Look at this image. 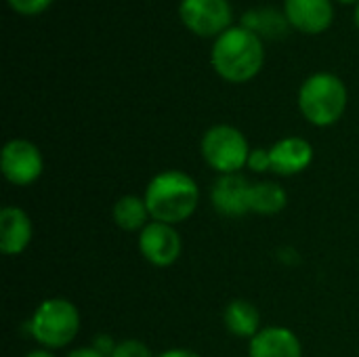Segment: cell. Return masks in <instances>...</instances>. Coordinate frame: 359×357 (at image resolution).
<instances>
[{
	"mask_svg": "<svg viewBox=\"0 0 359 357\" xmlns=\"http://www.w3.org/2000/svg\"><path fill=\"white\" fill-rule=\"evenodd\" d=\"M242 27L250 29L252 34H257L261 40L263 38H269V40H276V38H282L288 34L290 23L284 15V11H278L273 6H257V8H248L244 15H242V21H240Z\"/></svg>",
	"mask_w": 359,
	"mask_h": 357,
	"instance_id": "cell-14",
	"label": "cell"
},
{
	"mask_svg": "<svg viewBox=\"0 0 359 357\" xmlns=\"http://www.w3.org/2000/svg\"><path fill=\"white\" fill-rule=\"evenodd\" d=\"M179 19L200 38H219L233 27V8L229 0H181Z\"/></svg>",
	"mask_w": 359,
	"mask_h": 357,
	"instance_id": "cell-6",
	"label": "cell"
},
{
	"mask_svg": "<svg viewBox=\"0 0 359 357\" xmlns=\"http://www.w3.org/2000/svg\"><path fill=\"white\" fill-rule=\"evenodd\" d=\"M200 151L204 162L215 173L233 175L246 168L252 149L240 128L231 124H215L202 135Z\"/></svg>",
	"mask_w": 359,
	"mask_h": 357,
	"instance_id": "cell-5",
	"label": "cell"
},
{
	"mask_svg": "<svg viewBox=\"0 0 359 357\" xmlns=\"http://www.w3.org/2000/svg\"><path fill=\"white\" fill-rule=\"evenodd\" d=\"M154 357H202L200 353H196V351H191V349H183V347H175V349H166V351H162V353H158V356Z\"/></svg>",
	"mask_w": 359,
	"mask_h": 357,
	"instance_id": "cell-22",
	"label": "cell"
},
{
	"mask_svg": "<svg viewBox=\"0 0 359 357\" xmlns=\"http://www.w3.org/2000/svg\"><path fill=\"white\" fill-rule=\"evenodd\" d=\"M223 322L227 332L238 339H255L261 332V314L246 299H233L223 311Z\"/></svg>",
	"mask_w": 359,
	"mask_h": 357,
	"instance_id": "cell-15",
	"label": "cell"
},
{
	"mask_svg": "<svg viewBox=\"0 0 359 357\" xmlns=\"http://www.w3.org/2000/svg\"><path fill=\"white\" fill-rule=\"evenodd\" d=\"M210 65L225 82H250L265 65V42L250 29L233 25L215 38L210 48Z\"/></svg>",
	"mask_w": 359,
	"mask_h": 357,
	"instance_id": "cell-1",
	"label": "cell"
},
{
	"mask_svg": "<svg viewBox=\"0 0 359 357\" xmlns=\"http://www.w3.org/2000/svg\"><path fill=\"white\" fill-rule=\"evenodd\" d=\"M65 357H107V356H103L95 345H88V347H78V349L69 351Z\"/></svg>",
	"mask_w": 359,
	"mask_h": 357,
	"instance_id": "cell-21",
	"label": "cell"
},
{
	"mask_svg": "<svg viewBox=\"0 0 359 357\" xmlns=\"http://www.w3.org/2000/svg\"><path fill=\"white\" fill-rule=\"evenodd\" d=\"M271 173L280 177H294L309 168L313 162V147L303 137H284L269 147Z\"/></svg>",
	"mask_w": 359,
	"mask_h": 357,
	"instance_id": "cell-11",
	"label": "cell"
},
{
	"mask_svg": "<svg viewBox=\"0 0 359 357\" xmlns=\"http://www.w3.org/2000/svg\"><path fill=\"white\" fill-rule=\"evenodd\" d=\"M248 357H303V343L290 328L267 326L250 339Z\"/></svg>",
	"mask_w": 359,
	"mask_h": 357,
	"instance_id": "cell-13",
	"label": "cell"
},
{
	"mask_svg": "<svg viewBox=\"0 0 359 357\" xmlns=\"http://www.w3.org/2000/svg\"><path fill=\"white\" fill-rule=\"evenodd\" d=\"M282 11L292 29L309 36L328 32L334 21L332 0H284Z\"/></svg>",
	"mask_w": 359,
	"mask_h": 357,
	"instance_id": "cell-10",
	"label": "cell"
},
{
	"mask_svg": "<svg viewBox=\"0 0 359 357\" xmlns=\"http://www.w3.org/2000/svg\"><path fill=\"white\" fill-rule=\"evenodd\" d=\"M27 330L42 349H63L80 332V311L67 299H44L34 309L27 322Z\"/></svg>",
	"mask_w": 359,
	"mask_h": 357,
	"instance_id": "cell-4",
	"label": "cell"
},
{
	"mask_svg": "<svg viewBox=\"0 0 359 357\" xmlns=\"http://www.w3.org/2000/svg\"><path fill=\"white\" fill-rule=\"evenodd\" d=\"M349 93L345 82L332 72L311 74L299 88V112L303 118L320 128L337 124L347 109Z\"/></svg>",
	"mask_w": 359,
	"mask_h": 357,
	"instance_id": "cell-3",
	"label": "cell"
},
{
	"mask_svg": "<svg viewBox=\"0 0 359 357\" xmlns=\"http://www.w3.org/2000/svg\"><path fill=\"white\" fill-rule=\"evenodd\" d=\"M0 168L11 185L27 187L40 179L44 170V158L36 143L17 137L4 143L0 154Z\"/></svg>",
	"mask_w": 359,
	"mask_h": 357,
	"instance_id": "cell-7",
	"label": "cell"
},
{
	"mask_svg": "<svg viewBox=\"0 0 359 357\" xmlns=\"http://www.w3.org/2000/svg\"><path fill=\"white\" fill-rule=\"evenodd\" d=\"M34 238V223L19 206H4L0 210V250L6 257L25 252Z\"/></svg>",
	"mask_w": 359,
	"mask_h": 357,
	"instance_id": "cell-12",
	"label": "cell"
},
{
	"mask_svg": "<svg viewBox=\"0 0 359 357\" xmlns=\"http://www.w3.org/2000/svg\"><path fill=\"white\" fill-rule=\"evenodd\" d=\"M139 252L154 267H170L183 252V240L175 225L149 221L139 231Z\"/></svg>",
	"mask_w": 359,
	"mask_h": 357,
	"instance_id": "cell-8",
	"label": "cell"
},
{
	"mask_svg": "<svg viewBox=\"0 0 359 357\" xmlns=\"http://www.w3.org/2000/svg\"><path fill=\"white\" fill-rule=\"evenodd\" d=\"M353 21H355V27L359 29V2L355 4V11H353Z\"/></svg>",
	"mask_w": 359,
	"mask_h": 357,
	"instance_id": "cell-24",
	"label": "cell"
},
{
	"mask_svg": "<svg viewBox=\"0 0 359 357\" xmlns=\"http://www.w3.org/2000/svg\"><path fill=\"white\" fill-rule=\"evenodd\" d=\"M25 357H55L48 349H36V351H29Z\"/></svg>",
	"mask_w": 359,
	"mask_h": 357,
	"instance_id": "cell-23",
	"label": "cell"
},
{
	"mask_svg": "<svg viewBox=\"0 0 359 357\" xmlns=\"http://www.w3.org/2000/svg\"><path fill=\"white\" fill-rule=\"evenodd\" d=\"M286 204H288V194L280 183H276V181L252 183L250 213H257L263 217H273V215H280L286 208Z\"/></svg>",
	"mask_w": 359,
	"mask_h": 357,
	"instance_id": "cell-17",
	"label": "cell"
},
{
	"mask_svg": "<svg viewBox=\"0 0 359 357\" xmlns=\"http://www.w3.org/2000/svg\"><path fill=\"white\" fill-rule=\"evenodd\" d=\"M246 168H250L252 173H267V170H271V156H269V149H265V147L252 149L250 156H248Z\"/></svg>",
	"mask_w": 359,
	"mask_h": 357,
	"instance_id": "cell-20",
	"label": "cell"
},
{
	"mask_svg": "<svg viewBox=\"0 0 359 357\" xmlns=\"http://www.w3.org/2000/svg\"><path fill=\"white\" fill-rule=\"evenodd\" d=\"M143 198L151 221L179 225L196 213L200 204V187L187 173L168 168L151 177Z\"/></svg>",
	"mask_w": 359,
	"mask_h": 357,
	"instance_id": "cell-2",
	"label": "cell"
},
{
	"mask_svg": "<svg viewBox=\"0 0 359 357\" xmlns=\"http://www.w3.org/2000/svg\"><path fill=\"white\" fill-rule=\"evenodd\" d=\"M250 189L252 183L240 173L219 175L210 187V204L223 217H244L250 213Z\"/></svg>",
	"mask_w": 359,
	"mask_h": 357,
	"instance_id": "cell-9",
	"label": "cell"
},
{
	"mask_svg": "<svg viewBox=\"0 0 359 357\" xmlns=\"http://www.w3.org/2000/svg\"><path fill=\"white\" fill-rule=\"evenodd\" d=\"M111 219L124 231H141L151 221V215L147 210L145 198L128 194V196H122L114 202Z\"/></svg>",
	"mask_w": 359,
	"mask_h": 357,
	"instance_id": "cell-16",
	"label": "cell"
},
{
	"mask_svg": "<svg viewBox=\"0 0 359 357\" xmlns=\"http://www.w3.org/2000/svg\"><path fill=\"white\" fill-rule=\"evenodd\" d=\"M109 357H154V353L149 351V347L137 339H126L120 341L114 349V353Z\"/></svg>",
	"mask_w": 359,
	"mask_h": 357,
	"instance_id": "cell-19",
	"label": "cell"
},
{
	"mask_svg": "<svg viewBox=\"0 0 359 357\" xmlns=\"http://www.w3.org/2000/svg\"><path fill=\"white\" fill-rule=\"evenodd\" d=\"M337 2H341V4H353V2H355V4H358L359 0H337Z\"/></svg>",
	"mask_w": 359,
	"mask_h": 357,
	"instance_id": "cell-25",
	"label": "cell"
},
{
	"mask_svg": "<svg viewBox=\"0 0 359 357\" xmlns=\"http://www.w3.org/2000/svg\"><path fill=\"white\" fill-rule=\"evenodd\" d=\"M55 0H6V4L17 13V15H23V17H38L42 15L44 11H48V6L53 4Z\"/></svg>",
	"mask_w": 359,
	"mask_h": 357,
	"instance_id": "cell-18",
	"label": "cell"
}]
</instances>
